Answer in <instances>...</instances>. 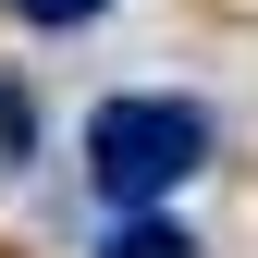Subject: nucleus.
I'll list each match as a JSON object with an SVG mask.
<instances>
[{
	"mask_svg": "<svg viewBox=\"0 0 258 258\" xmlns=\"http://www.w3.org/2000/svg\"><path fill=\"white\" fill-rule=\"evenodd\" d=\"M86 184H99V209H172V184H197L209 172V148H221V123L209 99H184V86H123V99L86 111Z\"/></svg>",
	"mask_w": 258,
	"mask_h": 258,
	"instance_id": "obj_1",
	"label": "nucleus"
},
{
	"mask_svg": "<svg viewBox=\"0 0 258 258\" xmlns=\"http://www.w3.org/2000/svg\"><path fill=\"white\" fill-rule=\"evenodd\" d=\"M13 13H25V25H49V37H61V25H99L111 0H13Z\"/></svg>",
	"mask_w": 258,
	"mask_h": 258,
	"instance_id": "obj_4",
	"label": "nucleus"
},
{
	"mask_svg": "<svg viewBox=\"0 0 258 258\" xmlns=\"http://www.w3.org/2000/svg\"><path fill=\"white\" fill-rule=\"evenodd\" d=\"M86 258H197V234H184L172 209H111V221H99V246H86Z\"/></svg>",
	"mask_w": 258,
	"mask_h": 258,
	"instance_id": "obj_2",
	"label": "nucleus"
},
{
	"mask_svg": "<svg viewBox=\"0 0 258 258\" xmlns=\"http://www.w3.org/2000/svg\"><path fill=\"white\" fill-rule=\"evenodd\" d=\"M25 160H37V99L0 74V172H25Z\"/></svg>",
	"mask_w": 258,
	"mask_h": 258,
	"instance_id": "obj_3",
	"label": "nucleus"
}]
</instances>
